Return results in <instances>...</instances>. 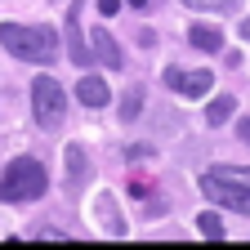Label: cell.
<instances>
[{"instance_id":"6da1fadb","label":"cell","mask_w":250,"mask_h":250,"mask_svg":"<svg viewBox=\"0 0 250 250\" xmlns=\"http://www.w3.org/2000/svg\"><path fill=\"white\" fill-rule=\"evenodd\" d=\"M0 45L22 62H54L58 58V36L45 22H0Z\"/></svg>"},{"instance_id":"7a4b0ae2","label":"cell","mask_w":250,"mask_h":250,"mask_svg":"<svg viewBox=\"0 0 250 250\" xmlns=\"http://www.w3.org/2000/svg\"><path fill=\"white\" fill-rule=\"evenodd\" d=\"M45 188H49V174H45V166L36 156H14L5 166V174H0V201L22 206V201L45 197Z\"/></svg>"},{"instance_id":"3957f363","label":"cell","mask_w":250,"mask_h":250,"mask_svg":"<svg viewBox=\"0 0 250 250\" xmlns=\"http://www.w3.org/2000/svg\"><path fill=\"white\" fill-rule=\"evenodd\" d=\"M31 116H36L41 130H58L62 116H67V94L54 76H36L31 81Z\"/></svg>"},{"instance_id":"277c9868","label":"cell","mask_w":250,"mask_h":250,"mask_svg":"<svg viewBox=\"0 0 250 250\" xmlns=\"http://www.w3.org/2000/svg\"><path fill=\"white\" fill-rule=\"evenodd\" d=\"M201 192L214 206L232 210V214H250V183H237V179H224L219 170H206L201 174Z\"/></svg>"},{"instance_id":"5b68a950","label":"cell","mask_w":250,"mask_h":250,"mask_svg":"<svg viewBox=\"0 0 250 250\" xmlns=\"http://www.w3.org/2000/svg\"><path fill=\"white\" fill-rule=\"evenodd\" d=\"M166 85L174 94H183V99H201V94L214 89V76L210 72H179V67H170L166 72Z\"/></svg>"},{"instance_id":"8992f818","label":"cell","mask_w":250,"mask_h":250,"mask_svg":"<svg viewBox=\"0 0 250 250\" xmlns=\"http://www.w3.org/2000/svg\"><path fill=\"white\" fill-rule=\"evenodd\" d=\"M89 54H94V58H99V62H103V67H107V72H121V67H125V54H121V45H116V41L107 36V31H103V27H99V31H94V36H89Z\"/></svg>"},{"instance_id":"52a82bcc","label":"cell","mask_w":250,"mask_h":250,"mask_svg":"<svg viewBox=\"0 0 250 250\" xmlns=\"http://www.w3.org/2000/svg\"><path fill=\"white\" fill-rule=\"evenodd\" d=\"M76 99H81L85 107H107L112 89H107V81H103V76H85V81L76 85Z\"/></svg>"},{"instance_id":"ba28073f","label":"cell","mask_w":250,"mask_h":250,"mask_svg":"<svg viewBox=\"0 0 250 250\" xmlns=\"http://www.w3.org/2000/svg\"><path fill=\"white\" fill-rule=\"evenodd\" d=\"M188 41H192L197 49H206V54H219V49H224V31L210 27V22H192V27H188Z\"/></svg>"},{"instance_id":"9c48e42d","label":"cell","mask_w":250,"mask_h":250,"mask_svg":"<svg viewBox=\"0 0 250 250\" xmlns=\"http://www.w3.org/2000/svg\"><path fill=\"white\" fill-rule=\"evenodd\" d=\"M67 45H72V58L81 62H94V54H89V41H81V18H76V9H72V18H67Z\"/></svg>"},{"instance_id":"30bf717a","label":"cell","mask_w":250,"mask_h":250,"mask_svg":"<svg viewBox=\"0 0 250 250\" xmlns=\"http://www.w3.org/2000/svg\"><path fill=\"white\" fill-rule=\"evenodd\" d=\"M62 161H67V188H81L89 179V166H85V152L81 147H67V152H62Z\"/></svg>"},{"instance_id":"8fae6325","label":"cell","mask_w":250,"mask_h":250,"mask_svg":"<svg viewBox=\"0 0 250 250\" xmlns=\"http://www.w3.org/2000/svg\"><path fill=\"white\" fill-rule=\"evenodd\" d=\"M232 112H237V99L232 94H219V99H210V107H206V125H224V121H232Z\"/></svg>"},{"instance_id":"7c38bea8","label":"cell","mask_w":250,"mask_h":250,"mask_svg":"<svg viewBox=\"0 0 250 250\" xmlns=\"http://www.w3.org/2000/svg\"><path fill=\"white\" fill-rule=\"evenodd\" d=\"M99 224H103L112 237H125V219H121V210H116V201H112V197H103V201H99Z\"/></svg>"},{"instance_id":"4fadbf2b","label":"cell","mask_w":250,"mask_h":250,"mask_svg":"<svg viewBox=\"0 0 250 250\" xmlns=\"http://www.w3.org/2000/svg\"><path fill=\"white\" fill-rule=\"evenodd\" d=\"M197 228H201V237H206V241H224V219H219L214 210H206V214L197 219Z\"/></svg>"},{"instance_id":"5bb4252c","label":"cell","mask_w":250,"mask_h":250,"mask_svg":"<svg viewBox=\"0 0 250 250\" xmlns=\"http://www.w3.org/2000/svg\"><path fill=\"white\" fill-rule=\"evenodd\" d=\"M188 9H201V14H228V9H237L241 0H183Z\"/></svg>"},{"instance_id":"9a60e30c","label":"cell","mask_w":250,"mask_h":250,"mask_svg":"<svg viewBox=\"0 0 250 250\" xmlns=\"http://www.w3.org/2000/svg\"><path fill=\"white\" fill-rule=\"evenodd\" d=\"M139 112H143V89H130V94H125V103H121V116L134 121Z\"/></svg>"},{"instance_id":"2e32d148","label":"cell","mask_w":250,"mask_h":250,"mask_svg":"<svg viewBox=\"0 0 250 250\" xmlns=\"http://www.w3.org/2000/svg\"><path fill=\"white\" fill-rule=\"evenodd\" d=\"M224 179H237V183H250V166H214Z\"/></svg>"},{"instance_id":"e0dca14e","label":"cell","mask_w":250,"mask_h":250,"mask_svg":"<svg viewBox=\"0 0 250 250\" xmlns=\"http://www.w3.org/2000/svg\"><path fill=\"white\" fill-rule=\"evenodd\" d=\"M116 9H121V0H99V14H103V18H112Z\"/></svg>"},{"instance_id":"ac0fdd59","label":"cell","mask_w":250,"mask_h":250,"mask_svg":"<svg viewBox=\"0 0 250 250\" xmlns=\"http://www.w3.org/2000/svg\"><path fill=\"white\" fill-rule=\"evenodd\" d=\"M237 134H241V143H250V116H246V121L237 125Z\"/></svg>"},{"instance_id":"d6986e66","label":"cell","mask_w":250,"mask_h":250,"mask_svg":"<svg viewBox=\"0 0 250 250\" xmlns=\"http://www.w3.org/2000/svg\"><path fill=\"white\" fill-rule=\"evenodd\" d=\"M125 5H130V9H147V0H125Z\"/></svg>"},{"instance_id":"ffe728a7","label":"cell","mask_w":250,"mask_h":250,"mask_svg":"<svg viewBox=\"0 0 250 250\" xmlns=\"http://www.w3.org/2000/svg\"><path fill=\"white\" fill-rule=\"evenodd\" d=\"M241 36H246V41H250V18H241Z\"/></svg>"}]
</instances>
